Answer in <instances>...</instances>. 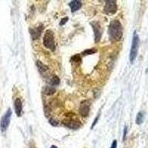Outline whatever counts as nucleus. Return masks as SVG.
Returning <instances> with one entry per match:
<instances>
[{
  "mask_svg": "<svg viewBox=\"0 0 148 148\" xmlns=\"http://www.w3.org/2000/svg\"><path fill=\"white\" fill-rule=\"evenodd\" d=\"M108 34L112 42H116L121 40L123 36V27L121 22L117 19L111 21L108 27Z\"/></svg>",
  "mask_w": 148,
  "mask_h": 148,
  "instance_id": "obj_1",
  "label": "nucleus"
},
{
  "mask_svg": "<svg viewBox=\"0 0 148 148\" xmlns=\"http://www.w3.org/2000/svg\"><path fill=\"white\" fill-rule=\"evenodd\" d=\"M50 148H58V147L56 146H55V145H53V146H51Z\"/></svg>",
  "mask_w": 148,
  "mask_h": 148,
  "instance_id": "obj_22",
  "label": "nucleus"
},
{
  "mask_svg": "<svg viewBox=\"0 0 148 148\" xmlns=\"http://www.w3.org/2000/svg\"><path fill=\"white\" fill-rule=\"evenodd\" d=\"M90 100H83L80 103V106H79V114L81 115L82 117H87L89 115L90 113Z\"/></svg>",
  "mask_w": 148,
  "mask_h": 148,
  "instance_id": "obj_8",
  "label": "nucleus"
},
{
  "mask_svg": "<svg viewBox=\"0 0 148 148\" xmlns=\"http://www.w3.org/2000/svg\"><path fill=\"white\" fill-rule=\"evenodd\" d=\"M44 92L47 96H51V95H53L56 92L55 88L51 87V86H47L45 87L44 89Z\"/></svg>",
  "mask_w": 148,
  "mask_h": 148,
  "instance_id": "obj_14",
  "label": "nucleus"
},
{
  "mask_svg": "<svg viewBox=\"0 0 148 148\" xmlns=\"http://www.w3.org/2000/svg\"><path fill=\"white\" fill-rule=\"evenodd\" d=\"M90 25L92 26L93 32H94L95 42L98 43L101 40V36H102V29H101V25L99 22H92L90 23Z\"/></svg>",
  "mask_w": 148,
  "mask_h": 148,
  "instance_id": "obj_7",
  "label": "nucleus"
},
{
  "mask_svg": "<svg viewBox=\"0 0 148 148\" xmlns=\"http://www.w3.org/2000/svg\"><path fill=\"white\" fill-rule=\"evenodd\" d=\"M100 115H101V111H99V113H98L97 116H96V119H95L94 121H93V122H92V126H91V129H92V128L94 127L95 125H96V123L98 122V121H99V118H100Z\"/></svg>",
  "mask_w": 148,
  "mask_h": 148,
  "instance_id": "obj_17",
  "label": "nucleus"
},
{
  "mask_svg": "<svg viewBox=\"0 0 148 148\" xmlns=\"http://www.w3.org/2000/svg\"><path fill=\"white\" fill-rule=\"evenodd\" d=\"M63 125L71 129H78L82 126V124L79 119L73 118L72 116L66 118L62 121Z\"/></svg>",
  "mask_w": 148,
  "mask_h": 148,
  "instance_id": "obj_6",
  "label": "nucleus"
},
{
  "mask_svg": "<svg viewBox=\"0 0 148 148\" xmlns=\"http://www.w3.org/2000/svg\"><path fill=\"white\" fill-rule=\"evenodd\" d=\"M117 10H118V7H117L116 1H113V0L107 1L104 7V14L107 15L112 16L116 14Z\"/></svg>",
  "mask_w": 148,
  "mask_h": 148,
  "instance_id": "obj_5",
  "label": "nucleus"
},
{
  "mask_svg": "<svg viewBox=\"0 0 148 148\" xmlns=\"http://www.w3.org/2000/svg\"><path fill=\"white\" fill-rule=\"evenodd\" d=\"M14 108H15V112L17 116H22V102L19 98L16 99L15 101H14Z\"/></svg>",
  "mask_w": 148,
  "mask_h": 148,
  "instance_id": "obj_11",
  "label": "nucleus"
},
{
  "mask_svg": "<svg viewBox=\"0 0 148 148\" xmlns=\"http://www.w3.org/2000/svg\"><path fill=\"white\" fill-rule=\"evenodd\" d=\"M110 148H117V141H116V140H114V141H113Z\"/></svg>",
  "mask_w": 148,
  "mask_h": 148,
  "instance_id": "obj_21",
  "label": "nucleus"
},
{
  "mask_svg": "<svg viewBox=\"0 0 148 148\" xmlns=\"http://www.w3.org/2000/svg\"><path fill=\"white\" fill-rule=\"evenodd\" d=\"M36 66L38 67V70H39V73L42 74V76L44 77H46L49 75V72H50V70H49V67L47 65H45V64L40 62V61H36Z\"/></svg>",
  "mask_w": 148,
  "mask_h": 148,
  "instance_id": "obj_10",
  "label": "nucleus"
},
{
  "mask_svg": "<svg viewBox=\"0 0 148 148\" xmlns=\"http://www.w3.org/2000/svg\"><path fill=\"white\" fill-rule=\"evenodd\" d=\"M43 28H44V26L42 25H40L38 27H36L34 28L30 29V35H31V37L34 40L35 39H38L40 37V36L42 35V30H43Z\"/></svg>",
  "mask_w": 148,
  "mask_h": 148,
  "instance_id": "obj_9",
  "label": "nucleus"
},
{
  "mask_svg": "<svg viewBox=\"0 0 148 148\" xmlns=\"http://www.w3.org/2000/svg\"><path fill=\"white\" fill-rule=\"evenodd\" d=\"M43 45L46 48L51 50V51H55L56 44L54 35L51 30H47L45 34L43 37Z\"/></svg>",
  "mask_w": 148,
  "mask_h": 148,
  "instance_id": "obj_3",
  "label": "nucleus"
},
{
  "mask_svg": "<svg viewBox=\"0 0 148 148\" xmlns=\"http://www.w3.org/2000/svg\"><path fill=\"white\" fill-rule=\"evenodd\" d=\"M127 134V127L125 126V129H124V133H123V141H125L126 138Z\"/></svg>",
  "mask_w": 148,
  "mask_h": 148,
  "instance_id": "obj_20",
  "label": "nucleus"
},
{
  "mask_svg": "<svg viewBox=\"0 0 148 148\" xmlns=\"http://www.w3.org/2000/svg\"><path fill=\"white\" fill-rule=\"evenodd\" d=\"M67 20H68V17H64V18H62V19H61V22L60 23H59V25H60L61 26L64 25V24L67 22Z\"/></svg>",
  "mask_w": 148,
  "mask_h": 148,
  "instance_id": "obj_19",
  "label": "nucleus"
},
{
  "mask_svg": "<svg viewBox=\"0 0 148 148\" xmlns=\"http://www.w3.org/2000/svg\"><path fill=\"white\" fill-rule=\"evenodd\" d=\"M11 115V110L10 108H8V110L6 111V113L3 115V116L1 119V121H0V129H1V131L2 133H5L8 130V127L9 125H10Z\"/></svg>",
  "mask_w": 148,
  "mask_h": 148,
  "instance_id": "obj_4",
  "label": "nucleus"
},
{
  "mask_svg": "<svg viewBox=\"0 0 148 148\" xmlns=\"http://www.w3.org/2000/svg\"><path fill=\"white\" fill-rule=\"evenodd\" d=\"M49 123L53 127H56L59 125V122H58L56 120L53 119H49Z\"/></svg>",
  "mask_w": 148,
  "mask_h": 148,
  "instance_id": "obj_18",
  "label": "nucleus"
},
{
  "mask_svg": "<svg viewBox=\"0 0 148 148\" xmlns=\"http://www.w3.org/2000/svg\"><path fill=\"white\" fill-rule=\"evenodd\" d=\"M82 2L81 1H79V0H73V1L71 2V3L69 4V6L71 7L72 13H74V12L79 10L82 8Z\"/></svg>",
  "mask_w": 148,
  "mask_h": 148,
  "instance_id": "obj_12",
  "label": "nucleus"
},
{
  "mask_svg": "<svg viewBox=\"0 0 148 148\" xmlns=\"http://www.w3.org/2000/svg\"><path fill=\"white\" fill-rule=\"evenodd\" d=\"M96 52V49H89V50H85L82 54L84 55H90V54H93Z\"/></svg>",
  "mask_w": 148,
  "mask_h": 148,
  "instance_id": "obj_16",
  "label": "nucleus"
},
{
  "mask_svg": "<svg viewBox=\"0 0 148 148\" xmlns=\"http://www.w3.org/2000/svg\"><path fill=\"white\" fill-rule=\"evenodd\" d=\"M139 43H140L139 36H138L136 31L135 30L134 32H133V39H132V45H131V48H130V56H129L130 61V62L131 63L134 62V61L136 60V59L137 55H138Z\"/></svg>",
  "mask_w": 148,
  "mask_h": 148,
  "instance_id": "obj_2",
  "label": "nucleus"
},
{
  "mask_svg": "<svg viewBox=\"0 0 148 148\" xmlns=\"http://www.w3.org/2000/svg\"><path fill=\"white\" fill-rule=\"evenodd\" d=\"M59 83H60V79L57 76H53L52 77V79H51V84L53 86H56L59 85Z\"/></svg>",
  "mask_w": 148,
  "mask_h": 148,
  "instance_id": "obj_15",
  "label": "nucleus"
},
{
  "mask_svg": "<svg viewBox=\"0 0 148 148\" xmlns=\"http://www.w3.org/2000/svg\"><path fill=\"white\" fill-rule=\"evenodd\" d=\"M144 121V113L142 112H138L136 115V125H141Z\"/></svg>",
  "mask_w": 148,
  "mask_h": 148,
  "instance_id": "obj_13",
  "label": "nucleus"
}]
</instances>
